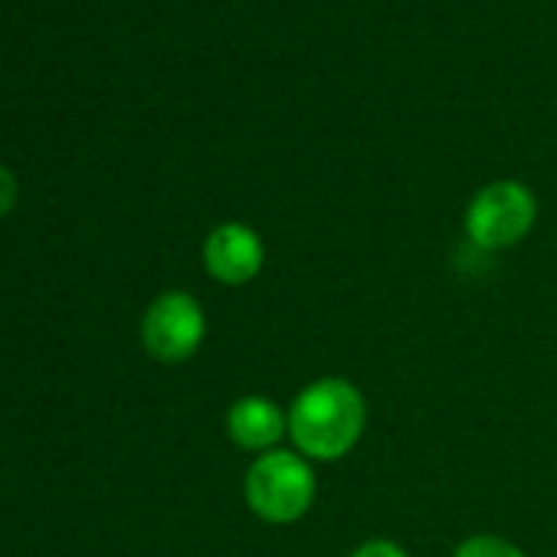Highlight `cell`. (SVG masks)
Returning <instances> with one entry per match:
<instances>
[{"label":"cell","mask_w":557,"mask_h":557,"mask_svg":"<svg viewBox=\"0 0 557 557\" xmlns=\"http://www.w3.org/2000/svg\"><path fill=\"white\" fill-rule=\"evenodd\" d=\"M368 404L345 377H322L299 391L289 407V436L306 459L335 462L364 436Z\"/></svg>","instance_id":"cell-1"},{"label":"cell","mask_w":557,"mask_h":557,"mask_svg":"<svg viewBox=\"0 0 557 557\" xmlns=\"http://www.w3.org/2000/svg\"><path fill=\"white\" fill-rule=\"evenodd\" d=\"M246 502L269 524L299 521L315 502V472L302 453L269 449L246 472Z\"/></svg>","instance_id":"cell-2"},{"label":"cell","mask_w":557,"mask_h":557,"mask_svg":"<svg viewBox=\"0 0 557 557\" xmlns=\"http://www.w3.org/2000/svg\"><path fill=\"white\" fill-rule=\"evenodd\" d=\"M537 200L521 181L485 184L466 210V236L479 249H508L534 226Z\"/></svg>","instance_id":"cell-3"},{"label":"cell","mask_w":557,"mask_h":557,"mask_svg":"<svg viewBox=\"0 0 557 557\" xmlns=\"http://www.w3.org/2000/svg\"><path fill=\"white\" fill-rule=\"evenodd\" d=\"M207 335L203 309L187 293H164L151 302L141 322V342L158 361H184L190 358Z\"/></svg>","instance_id":"cell-4"},{"label":"cell","mask_w":557,"mask_h":557,"mask_svg":"<svg viewBox=\"0 0 557 557\" xmlns=\"http://www.w3.org/2000/svg\"><path fill=\"white\" fill-rule=\"evenodd\" d=\"M265 246L246 223H223L203 243V265L226 286H243L262 272Z\"/></svg>","instance_id":"cell-5"},{"label":"cell","mask_w":557,"mask_h":557,"mask_svg":"<svg viewBox=\"0 0 557 557\" xmlns=\"http://www.w3.org/2000/svg\"><path fill=\"white\" fill-rule=\"evenodd\" d=\"M226 433L239 449L262 456L289 433V413H283L265 397H243L226 413Z\"/></svg>","instance_id":"cell-6"},{"label":"cell","mask_w":557,"mask_h":557,"mask_svg":"<svg viewBox=\"0 0 557 557\" xmlns=\"http://www.w3.org/2000/svg\"><path fill=\"white\" fill-rule=\"evenodd\" d=\"M453 557H524L511 541L505 537H495V534H475V537H466Z\"/></svg>","instance_id":"cell-7"},{"label":"cell","mask_w":557,"mask_h":557,"mask_svg":"<svg viewBox=\"0 0 557 557\" xmlns=\"http://www.w3.org/2000/svg\"><path fill=\"white\" fill-rule=\"evenodd\" d=\"M351 557H407V550L394 541L377 537V541H364L361 547H355Z\"/></svg>","instance_id":"cell-8"},{"label":"cell","mask_w":557,"mask_h":557,"mask_svg":"<svg viewBox=\"0 0 557 557\" xmlns=\"http://www.w3.org/2000/svg\"><path fill=\"white\" fill-rule=\"evenodd\" d=\"M17 200V177L0 164V216H4Z\"/></svg>","instance_id":"cell-9"}]
</instances>
